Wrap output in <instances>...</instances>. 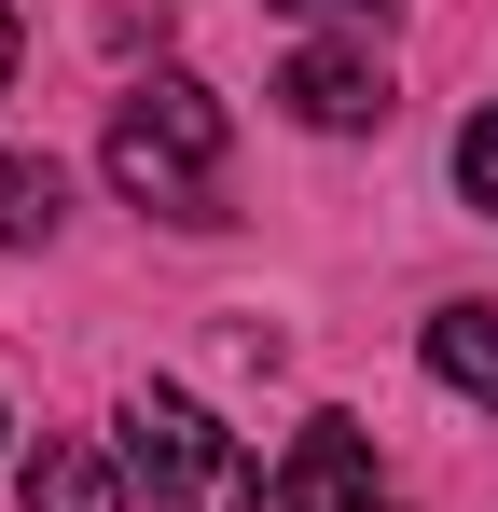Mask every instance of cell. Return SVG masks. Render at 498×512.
I'll return each instance as SVG.
<instances>
[{"instance_id":"1","label":"cell","mask_w":498,"mask_h":512,"mask_svg":"<svg viewBox=\"0 0 498 512\" xmlns=\"http://www.w3.org/2000/svg\"><path fill=\"white\" fill-rule=\"evenodd\" d=\"M222 153H236V125H222V97L194 84V70L125 84V111H111V180H125V208H153V222H222Z\"/></svg>"},{"instance_id":"2","label":"cell","mask_w":498,"mask_h":512,"mask_svg":"<svg viewBox=\"0 0 498 512\" xmlns=\"http://www.w3.org/2000/svg\"><path fill=\"white\" fill-rule=\"evenodd\" d=\"M125 471H139L153 512H263L277 499L263 457H249L208 402H180V388H139V402H125Z\"/></svg>"},{"instance_id":"3","label":"cell","mask_w":498,"mask_h":512,"mask_svg":"<svg viewBox=\"0 0 498 512\" xmlns=\"http://www.w3.org/2000/svg\"><path fill=\"white\" fill-rule=\"evenodd\" d=\"M263 512H402V499L374 485L360 416H305V429H291V457H277V499H263Z\"/></svg>"},{"instance_id":"4","label":"cell","mask_w":498,"mask_h":512,"mask_svg":"<svg viewBox=\"0 0 498 512\" xmlns=\"http://www.w3.org/2000/svg\"><path fill=\"white\" fill-rule=\"evenodd\" d=\"M277 97H291V125H319V139H360V125H388V111H402L388 56H360V42H305V56L277 70Z\"/></svg>"},{"instance_id":"5","label":"cell","mask_w":498,"mask_h":512,"mask_svg":"<svg viewBox=\"0 0 498 512\" xmlns=\"http://www.w3.org/2000/svg\"><path fill=\"white\" fill-rule=\"evenodd\" d=\"M14 485H28V512H125V471H111L97 443H42Z\"/></svg>"},{"instance_id":"6","label":"cell","mask_w":498,"mask_h":512,"mask_svg":"<svg viewBox=\"0 0 498 512\" xmlns=\"http://www.w3.org/2000/svg\"><path fill=\"white\" fill-rule=\"evenodd\" d=\"M429 374L471 388V402L498 416V305H443V319H429Z\"/></svg>"},{"instance_id":"7","label":"cell","mask_w":498,"mask_h":512,"mask_svg":"<svg viewBox=\"0 0 498 512\" xmlns=\"http://www.w3.org/2000/svg\"><path fill=\"white\" fill-rule=\"evenodd\" d=\"M56 222H70V180H56V153H0V250L56 236Z\"/></svg>"},{"instance_id":"8","label":"cell","mask_w":498,"mask_h":512,"mask_svg":"<svg viewBox=\"0 0 498 512\" xmlns=\"http://www.w3.org/2000/svg\"><path fill=\"white\" fill-rule=\"evenodd\" d=\"M457 194H471V208L498 222V97L471 111V125H457Z\"/></svg>"},{"instance_id":"9","label":"cell","mask_w":498,"mask_h":512,"mask_svg":"<svg viewBox=\"0 0 498 512\" xmlns=\"http://www.w3.org/2000/svg\"><path fill=\"white\" fill-rule=\"evenodd\" d=\"M291 14H360V28H388L402 0H291Z\"/></svg>"},{"instance_id":"10","label":"cell","mask_w":498,"mask_h":512,"mask_svg":"<svg viewBox=\"0 0 498 512\" xmlns=\"http://www.w3.org/2000/svg\"><path fill=\"white\" fill-rule=\"evenodd\" d=\"M0 84H14V0H0Z\"/></svg>"}]
</instances>
